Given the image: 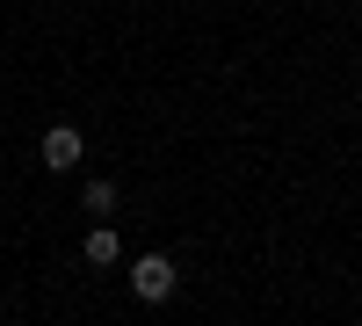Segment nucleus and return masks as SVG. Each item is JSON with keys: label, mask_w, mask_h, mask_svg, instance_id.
<instances>
[{"label": "nucleus", "mask_w": 362, "mask_h": 326, "mask_svg": "<svg viewBox=\"0 0 362 326\" xmlns=\"http://www.w3.org/2000/svg\"><path fill=\"white\" fill-rule=\"evenodd\" d=\"M80 254L95 261V269H109V261L124 254V247H116V225H95V232H87V247H80Z\"/></svg>", "instance_id": "obj_3"}, {"label": "nucleus", "mask_w": 362, "mask_h": 326, "mask_svg": "<svg viewBox=\"0 0 362 326\" xmlns=\"http://www.w3.org/2000/svg\"><path fill=\"white\" fill-rule=\"evenodd\" d=\"M131 290H138L145 305H167V298H174V261H167V254H138V261H131Z\"/></svg>", "instance_id": "obj_1"}, {"label": "nucleus", "mask_w": 362, "mask_h": 326, "mask_svg": "<svg viewBox=\"0 0 362 326\" xmlns=\"http://www.w3.org/2000/svg\"><path fill=\"white\" fill-rule=\"evenodd\" d=\"M80 211H87V218H109V211H116V182H87V189H80Z\"/></svg>", "instance_id": "obj_4"}, {"label": "nucleus", "mask_w": 362, "mask_h": 326, "mask_svg": "<svg viewBox=\"0 0 362 326\" xmlns=\"http://www.w3.org/2000/svg\"><path fill=\"white\" fill-rule=\"evenodd\" d=\"M37 153H44V167H51V174H73V167H80V153H87V138H80L73 124H51Z\"/></svg>", "instance_id": "obj_2"}]
</instances>
